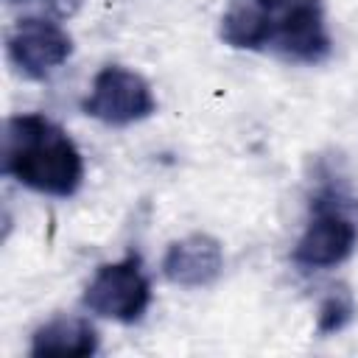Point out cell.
I'll return each instance as SVG.
<instances>
[{
  "instance_id": "cell-1",
  "label": "cell",
  "mask_w": 358,
  "mask_h": 358,
  "mask_svg": "<svg viewBox=\"0 0 358 358\" xmlns=\"http://www.w3.org/2000/svg\"><path fill=\"white\" fill-rule=\"evenodd\" d=\"M3 173L28 190L67 199L84 179V159L62 126L39 112H22L6 120Z\"/></svg>"
},
{
  "instance_id": "cell-2",
  "label": "cell",
  "mask_w": 358,
  "mask_h": 358,
  "mask_svg": "<svg viewBox=\"0 0 358 358\" xmlns=\"http://www.w3.org/2000/svg\"><path fill=\"white\" fill-rule=\"evenodd\" d=\"M358 246V199L344 182L327 179L310 199V218L294 246V263L302 268H333Z\"/></svg>"
},
{
  "instance_id": "cell-3",
  "label": "cell",
  "mask_w": 358,
  "mask_h": 358,
  "mask_svg": "<svg viewBox=\"0 0 358 358\" xmlns=\"http://www.w3.org/2000/svg\"><path fill=\"white\" fill-rule=\"evenodd\" d=\"M263 50L291 62L319 64L330 56L333 39L322 0H263Z\"/></svg>"
},
{
  "instance_id": "cell-4",
  "label": "cell",
  "mask_w": 358,
  "mask_h": 358,
  "mask_svg": "<svg viewBox=\"0 0 358 358\" xmlns=\"http://www.w3.org/2000/svg\"><path fill=\"white\" fill-rule=\"evenodd\" d=\"M84 308L112 322H140L151 302V282L137 255H126L117 263L98 266L95 277L84 288Z\"/></svg>"
},
{
  "instance_id": "cell-5",
  "label": "cell",
  "mask_w": 358,
  "mask_h": 358,
  "mask_svg": "<svg viewBox=\"0 0 358 358\" xmlns=\"http://www.w3.org/2000/svg\"><path fill=\"white\" fill-rule=\"evenodd\" d=\"M84 115L106 126H131L154 115L157 101L148 81L120 64H106L92 78L90 95L81 103Z\"/></svg>"
},
{
  "instance_id": "cell-6",
  "label": "cell",
  "mask_w": 358,
  "mask_h": 358,
  "mask_svg": "<svg viewBox=\"0 0 358 358\" xmlns=\"http://www.w3.org/2000/svg\"><path fill=\"white\" fill-rule=\"evenodd\" d=\"M6 50L17 73H22L25 78L42 81L70 59L73 39L59 22H50L42 17H25L8 34Z\"/></svg>"
},
{
  "instance_id": "cell-7",
  "label": "cell",
  "mask_w": 358,
  "mask_h": 358,
  "mask_svg": "<svg viewBox=\"0 0 358 358\" xmlns=\"http://www.w3.org/2000/svg\"><path fill=\"white\" fill-rule=\"evenodd\" d=\"M224 271V249L207 232H193L173 241L162 257V274L182 288L213 285Z\"/></svg>"
},
{
  "instance_id": "cell-8",
  "label": "cell",
  "mask_w": 358,
  "mask_h": 358,
  "mask_svg": "<svg viewBox=\"0 0 358 358\" xmlns=\"http://www.w3.org/2000/svg\"><path fill=\"white\" fill-rule=\"evenodd\" d=\"M95 350L98 333L81 316H56L31 336V355H92Z\"/></svg>"
},
{
  "instance_id": "cell-9",
  "label": "cell",
  "mask_w": 358,
  "mask_h": 358,
  "mask_svg": "<svg viewBox=\"0 0 358 358\" xmlns=\"http://www.w3.org/2000/svg\"><path fill=\"white\" fill-rule=\"evenodd\" d=\"M358 308H355V299L347 288H330V294L319 302V313H316V330L322 336H330V333H338L344 330L352 319H355Z\"/></svg>"
},
{
  "instance_id": "cell-10",
  "label": "cell",
  "mask_w": 358,
  "mask_h": 358,
  "mask_svg": "<svg viewBox=\"0 0 358 358\" xmlns=\"http://www.w3.org/2000/svg\"><path fill=\"white\" fill-rule=\"evenodd\" d=\"M50 11H56L59 17H70V14H76L78 8H81V3L84 0H42Z\"/></svg>"
},
{
  "instance_id": "cell-11",
  "label": "cell",
  "mask_w": 358,
  "mask_h": 358,
  "mask_svg": "<svg viewBox=\"0 0 358 358\" xmlns=\"http://www.w3.org/2000/svg\"><path fill=\"white\" fill-rule=\"evenodd\" d=\"M8 3H25V0H8Z\"/></svg>"
}]
</instances>
